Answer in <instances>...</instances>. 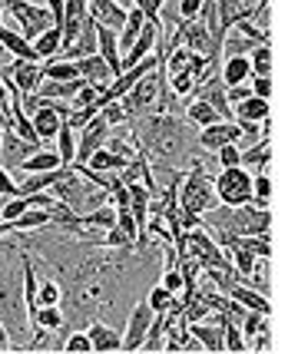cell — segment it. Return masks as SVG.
Wrapping results in <instances>:
<instances>
[{
  "instance_id": "6da1fadb",
  "label": "cell",
  "mask_w": 308,
  "mask_h": 354,
  "mask_svg": "<svg viewBox=\"0 0 308 354\" xmlns=\"http://www.w3.org/2000/svg\"><path fill=\"white\" fill-rule=\"evenodd\" d=\"M17 252L14 245H0V322L10 328V335L24 341L27 338V301H24V272L17 275Z\"/></svg>"
},
{
  "instance_id": "7a4b0ae2",
  "label": "cell",
  "mask_w": 308,
  "mask_h": 354,
  "mask_svg": "<svg viewBox=\"0 0 308 354\" xmlns=\"http://www.w3.org/2000/svg\"><path fill=\"white\" fill-rule=\"evenodd\" d=\"M206 159L202 156L199 162H192V169L183 176L179 183V209L189 212V216H206L209 209H216V179H209V169H206Z\"/></svg>"
},
{
  "instance_id": "3957f363",
  "label": "cell",
  "mask_w": 308,
  "mask_h": 354,
  "mask_svg": "<svg viewBox=\"0 0 308 354\" xmlns=\"http://www.w3.org/2000/svg\"><path fill=\"white\" fill-rule=\"evenodd\" d=\"M0 7L14 17V27L24 33L30 44L44 30L57 27V24H53V14H50V7H46V3H33V0H0Z\"/></svg>"
},
{
  "instance_id": "277c9868",
  "label": "cell",
  "mask_w": 308,
  "mask_h": 354,
  "mask_svg": "<svg viewBox=\"0 0 308 354\" xmlns=\"http://www.w3.org/2000/svg\"><path fill=\"white\" fill-rule=\"evenodd\" d=\"M252 183L255 176L246 166H226L216 176V196L222 205H246L252 202Z\"/></svg>"
},
{
  "instance_id": "5b68a950",
  "label": "cell",
  "mask_w": 308,
  "mask_h": 354,
  "mask_svg": "<svg viewBox=\"0 0 308 354\" xmlns=\"http://www.w3.org/2000/svg\"><path fill=\"white\" fill-rule=\"evenodd\" d=\"M156 57H159V53H156ZM163 73H166V70H163V63H159L153 73H146V77L139 80L136 86L123 96V106L129 109L133 120H136V116H146V113L159 103V83H163Z\"/></svg>"
},
{
  "instance_id": "8992f818",
  "label": "cell",
  "mask_w": 308,
  "mask_h": 354,
  "mask_svg": "<svg viewBox=\"0 0 308 354\" xmlns=\"http://www.w3.org/2000/svg\"><path fill=\"white\" fill-rule=\"evenodd\" d=\"M3 80H10V83H14L24 96H33V93L40 90V83H44V63L20 60V57H14V63L3 70Z\"/></svg>"
},
{
  "instance_id": "52a82bcc",
  "label": "cell",
  "mask_w": 308,
  "mask_h": 354,
  "mask_svg": "<svg viewBox=\"0 0 308 354\" xmlns=\"http://www.w3.org/2000/svg\"><path fill=\"white\" fill-rule=\"evenodd\" d=\"M156 311L150 308V301L143 298L136 301V308L129 311V324H126V335H123V351H143V341H146V331L153 324Z\"/></svg>"
},
{
  "instance_id": "ba28073f",
  "label": "cell",
  "mask_w": 308,
  "mask_h": 354,
  "mask_svg": "<svg viewBox=\"0 0 308 354\" xmlns=\"http://www.w3.org/2000/svg\"><path fill=\"white\" fill-rule=\"evenodd\" d=\"M109 129H113V126H109L103 116H93L90 123L80 129L77 133V162H87L96 149H103V146H107Z\"/></svg>"
},
{
  "instance_id": "9c48e42d",
  "label": "cell",
  "mask_w": 308,
  "mask_h": 354,
  "mask_svg": "<svg viewBox=\"0 0 308 354\" xmlns=\"http://www.w3.org/2000/svg\"><path fill=\"white\" fill-rule=\"evenodd\" d=\"M239 139H242V129H239L235 120H219V123L199 129V146L206 149V153H219L222 146L239 142Z\"/></svg>"
},
{
  "instance_id": "30bf717a",
  "label": "cell",
  "mask_w": 308,
  "mask_h": 354,
  "mask_svg": "<svg viewBox=\"0 0 308 354\" xmlns=\"http://www.w3.org/2000/svg\"><path fill=\"white\" fill-rule=\"evenodd\" d=\"M30 120H33V129H37L40 142H46V139H57L60 126L66 123V120L60 116V109H57V103H53V100H40V103H37V109L30 113Z\"/></svg>"
},
{
  "instance_id": "8fae6325",
  "label": "cell",
  "mask_w": 308,
  "mask_h": 354,
  "mask_svg": "<svg viewBox=\"0 0 308 354\" xmlns=\"http://www.w3.org/2000/svg\"><path fill=\"white\" fill-rule=\"evenodd\" d=\"M87 3H90L93 24H100V27H109V30L123 33L126 17H129V10H126V7H120L116 0H87Z\"/></svg>"
},
{
  "instance_id": "7c38bea8",
  "label": "cell",
  "mask_w": 308,
  "mask_h": 354,
  "mask_svg": "<svg viewBox=\"0 0 308 354\" xmlns=\"http://www.w3.org/2000/svg\"><path fill=\"white\" fill-rule=\"evenodd\" d=\"M40 146H33L27 139L17 136V129H7V136H3V146H0V159H3V166H10V169H20L24 166V159H30Z\"/></svg>"
},
{
  "instance_id": "4fadbf2b",
  "label": "cell",
  "mask_w": 308,
  "mask_h": 354,
  "mask_svg": "<svg viewBox=\"0 0 308 354\" xmlns=\"http://www.w3.org/2000/svg\"><path fill=\"white\" fill-rule=\"evenodd\" d=\"M219 73H222L226 90H229V86H242V83H248V80H252V57H248V53L222 57V63H219Z\"/></svg>"
},
{
  "instance_id": "5bb4252c",
  "label": "cell",
  "mask_w": 308,
  "mask_h": 354,
  "mask_svg": "<svg viewBox=\"0 0 308 354\" xmlns=\"http://www.w3.org/2000/svg\"><path fill=\"white\" fill-rule=\"evenodd\" d=\"M96 40H100V57L109 63L113 77H120V73H123V50H120V33L96 24Z\"/></svg>"
},
{
  "instance_id": "9a60e30c",
  "label": "cell",
  "mask_w": 308,
  "mask_h": 354,
  "mask_svg": "<svg viewBox=\"0 0 308 354\" xmlns=\"http://www.w3.org/2000/svg\"><path fill=\"white\" fill-rule=\"evenodd\" d=\"M87 335H90V341H93V351H100V354L123 351V335H120L116 328H109V324L93 322L90 328H87Z\"/></svg>"
},
{
  "instance_id": "2e32d148",
  "label": "cell",
  "mask_w": 308,
  "mask_h": 354,
  "mask_svg": "<svg viewBox=\"0 0 308 354\" xmlns=\"http://www.w3.org/2000/svg\"><path fill=\"white\" fill-rule=\"evenodd\" d=\"M80 66V77L87 80V83H96V86H107L109 90V83H113V70H109V63L100 57V53H93V57H83V60H77Z\"/></svg>"
},
{
  "instance_id": "e0dca14e",
  "label": "cell",
  "mask_w": 308,
  "mask_h": 354,
  "mask_svg": "<svg viewBox=\"0 0 308 354\" xmlns=\"http://www.w3.org/2000/svg\"><path fill=\"white\" fill-rule=\"evenodd\" d=\"M185 120L192 126H199V129H206V126L219 123L222 116H219V109L209 103V100H202V96H192L189 100V106H185Z\"/></svg>"
},
{
  "instance_id": "ac0fdd59",
  "label": "cell",
  "mask_w": 308,
  "mask_h": 354,
  "mask_svg": "<svg viewBox=\"0 0 308 354\" xmlns=\"http://www.w3.org/2000/svg\"><path fill=\"white\" fill-rule=\"evenodd\" d=\"M60 166H66V162H63V156H60V149H44V146H40L30 159H24L20 172L27 176V172H46V169H60Z\"/></svg>"
},
{
  "instance_id": "d6986e66",
  "label": "cell",
  "mask_w": 308,
  "mask_h": 354,
  "mask_svg": "<svg viewBox=\"0 0 308 354\" xmlns=\"http://www.w3.org/2000/svg\"><path fill=\"white\" fill-rule=\"evenodd\" d=\"M129 162H133V159H126V156H120V153H113V149H109V146H103V149H96V153L90 156V159H87V166H90V169H96V172H123L126 166H129Z\"/></svg>"
},
{
  "instance_id": "ffe728a7",
  "label": "cell",
  "mask_w": 308,
  "mask_h": 354,
  "mask_svg": "<svg viewBox=\"0 0 308 354\" xmlns=\"http://www.w3.org/2000/svg\"><path fill=\"white\" fill-rule=\"evenodd\" d=\"M235 120H252V123H265L269 120V100H262V96H246L242 103H235Z\"/></svg>"
},
{
  "instance_id": "44dd1931",
  "label": "cell",
  "mask_w": 308,
  "mask_h": 354,
  "mask_svg": "<svg viewBox=\"0 0 308 354\" xmlns=\"http://www.w3.org/2000/svg\"><path fill=\"white\" fill-rule=\"evenodd\" d=\"M166 338H170V331H166V311H159V315H153V324H150V331H146L143 351L146 354L166 351Z\"/></svg>"
},
{
  "instance_id": "7402d4cb",
  "label": "cell",
  "mask_w": 308,
  "mask_h": 354,
  "mask_svg": "<svg viewBox=\"0 0 308 354\" xmlns=\"http://www.w3.org/2000/svg\"><path fill=\"white\" fill-rule=\"evenodd\" d=\"M33 50L40 53V60H53V57H60V50H63V27H50V30H44L37 40H33Z\"/></svg>"
},
{
  "instance_id": "603a6c76",
  "label": "cell",
  "mask_w": 308,
  "mask_h": 354,
  "mask_svg": "<svg viewBox=\"0 0 308 354\" xmlns=\"http://www.w3.org/2000/svg\"><path fill=\"white\" fill-rule=\"evenodd\" d=\"M269 159H272V142H269V136H259V142L242 153V166L246 169H269Z\"/></svg>"
},
{
  "instance_id": "cb8c5ba5",
  "label": "cell",
  "mask_w": 308,
  "mask_h": 354,
  "mask_svg": "<svg viewBox=\"0 0 308 354\" xmlns=\"http://www.w3.org/2000/svg\"><path fill=\"white\" fill-rule=\"evenodd\" d=\"M30 324L37 328V331H60V328H63L60 305H40V308H37V315L30 318Z\"/></svg>"
},
{
  "instance_id": "d4e9b609",
  "label": "cell",
  "mask_w": 308,
  "mask_h": 354,
  "mask_svg": "<svg viewBox=\"0 0 308 354\" xmlns=\"http://www.w3.org/2000/svg\"><path fill=\"white\" fill-rule=\"evenodd\" d=\"M222 328H226V351H232V354L248 351V341H246V335H242V324L235 322L232 315H226V311H222Z\"/></svg>"
},
{
  "instance_id": "484cf974",
  "label": "cell",
  "mask_w": 308,
  "mask_h": 354,
  "mask_svg": "<svg viewBox=\"0 0 308 354\" xmlns=\"http://www.w3.org/2000/svg\"><path fill=\"white\" fill-rule=\"evenodd\" d=\"M44 80H83L80 77V66L73 60H44Z\"/></svg>"
},
{
  "instance_id": "4316f807",
  "label": "cell",
  "mask_w": 308,
  "mask_h": 354,
  "mask_svg": "<svg viewBox=\"0 0 308 354\" xmlns=\"http://www.w3.org/2000/svg\"><path fill=\"white\" fill-rule=\"evenodd\" d=\"M57 149H60V156H63V162H66V166H73V162H77V129H73L70 123L60 126V133H57Z\"/></svg>"
},
{
  "instance_id": "83f0119b",
  "label": "cell",
  "mask_w": 308,
  "mask_h": 354,
  "mask_svg": "<svg viewBox=\"0 0 308 354\" xmlns=\"http://www.w3.org/2000/svg\"><path fill=\"white\" fill-rule=\"evenodd\" d=\"M269 199H272V179H269V169H255V183H252V202L259 209H269Z\"/></svg>"
},
{
  "instance_id": "f1b7e54d",
  "label": "cell",
  "mask_w": 308,
  "mask_h": 354,
  "mask_svg": "<svg viewBox=\"0 0 308 354\" xmlns=\"http://www.w3.org/2000/svg\"><path fill=\"white\" fill-rule=\"evenodd\" d=\"M252 77H272V44H259L252 50Z\"/></svg>"
},
{
  "instance_id": "f546056e",
  "label": "cell",
  "mask_w": 308,
  "mask_h": 354,
  "mask_svg": "<svg viewBox=\"0 0 308 354\" xmlns=\"http://www.w3.org/2000/svg\"><path fill=\"white\" fill-rule=\"evenodd\" d=\"M146 301H150V308H153L156 315H159V311H170L172 305H176V295H172L170 288H166V285L159 281L156 288H150V295H146Z\"/></svg>"
},
{
  "instance_id": "4dcf8cb0",
  "label": "cell",
  "mask_w": 308,
  "mask_h": 354,
  "mask_svg": "<svg viewBox=\"0 0 308 354\" xmlns=\"http://www.w3.org/2000/svg\"><path fill=\"white\" fill-rule=\"evenodd\" d=\"M66 354H93V341L87 331H73V335H66V341L60 344Z\"/></svg>"
},
{
  "instance_id": "1f68e13d",
  "label": "cell",
  "mask_w": 308,
  "mask_h": 354,
  "mask_svg": "<svg viewBox=\"0 0 308 354\" xmlns=\"http://www.w3.org/2000/svg\"><path fill=\"white\" fill-rule=\"evenodd\" d=\"M100 116H103L109 126H123V123H129V120H133V116H129V109L123 106V100H113V103H107V106L100 109Z\"/></svg>"
},
{
  "instance_id": "d6a6232c",
  "label": "cell",
  "mask_w": 308,
  "mask_h": 354,
  "mask_svg": "<svg viewBox=\"0 0 308 354\" xmlns=\"http://www.w3.org/2000/svg\"><path fill=\"white\" fill-rule=\"evenodd\" d=\"M163 285H166V288H170L176 298H183V295H185V275H183V268H179V265H170V268L163 272Z\"/></svg>"
},
{
  "instance_id": "836d02e7",
  "label": "cell",
  "mask_w": 308,
  "mask_h": 354,
  "mask_svg": "<svg viewBox=\"0 0 308 354\" xmlns=\"http://www.w3.org/2000/svg\"><path fill=\"white\" fill-rule=\"evenodd\" d=\"M60 298H63L60 285L53 278H44L40 281V305H60Z\"/></svg>"
},
{
  "instance_id": "e575fe53",
  "label": "cell",
  "mask_w": 308,
  "mask_h": 354,
  "mask_svg": "<svg viewBox=\"0 0 308 354\" xmlns=\"http://www.w3.org/2000/svg\"><path fill=\"white\" fill-rule=\"evenodd\" d=\"M216 162H219V169H226V166H242V153H239V146H235V142L222 146V149L216 153Z\"/></svg>"
},
{
  "instance_id": "d590c367",
  "label": "cell",
  "mask_w": 308,
  "mask_h": 354,
  "mask_svg": "<svg viewBox=\"0 0 308 354\" xmlns=\"http://www.w3.org/2000/svg\"><path fill=\"white\" fill-rule=\"evenodd\" d=\"M0 196H7V199H14V196H20V185L10 179V172L0 166Z\"/></svg>"
},
{
  "instance_id": "8d00e7d4",
  "label": "cell",
  "mask_w": 308,
  "mask_h": 354,
  "mask_svg": "<svg viewBox=\"0 0 308 354\" xmlns=\"http://www.w3.org/2000/svg\"><path fill=\"white\" fill-rule=\"evenodd\" d=\"M202 3H206V0H179V17H183V20H196L202 10Z\"/></svg>"
},
{
  "instance_id": "74e56055",
  "label": "cell",
  "mask_w": 308,
  "mask_h": 354,
  "mask_svg": "<svg viewBox=\"0 0 308 354\" xmlns=\"http://www.w3.org/2000/svg\"><path fill=\"white\" fill-rule=\"evenodd\" d=\"M252 93L269 100V96H272V77H252Z\"/></svg>"
},
{
  "instance_id": "f35d334b",
  "label": "cell",
  "mask_w": 308,
  "mask_h": 354,
  "mask_svg": "<svg viewBox=\"0 0 308 354\" xmlns=\"http://www.w3.org/2000/svg\"><path fill=\"white\" fill-rule=\"evenodd\" d=\"M46 7H50V14H53V24L60 27L63 24V14H66V0H44Z\"/></svg>"
},
{
  "instance_id": "ab89813d",
  "label": "cell",
  "mask_w": 308,
  "mask_h": 354,
  "mask_svg": "<svg viewBox=\"0 0 308 354\" xmlns=\"http://www.w3.org/2000/svg\"><path fill=\"white\" fill-rule=\"evenodd\" d=\"M3 351H17V344H14V335H10V328L0 322V354Z\"/></svg>"
},
{
  "instance_id": "60d3db41",
  "label": "cell",
  "mask_w": 308,
  "mask_h": 354,
  "mask_svg": "<svg viewBox=\"0 0 308 354\" xmlns=\"http://www.w3.org/2000/svg\"><path fill=\"white\" fill-rule=\"evenodd\" d=\"M116 3H120V7H126V10H133V7H136L133 0H116Z\"/></svg>"
},
{
  "instance_id": "b9f144b4",
  "label": "cell",
  "mask_w": 308,
  "mask_h": 354,
  "mask_svg": "<svg viewBox=\"0 0 308 354\" xmlns=\"http://www.w3.org/2000/svg\"><path fill=\"white\" fill-rule=\"evenodd\" d=\"M0 24H3V7H0Z\"/></svg>"
}]
</instances>
